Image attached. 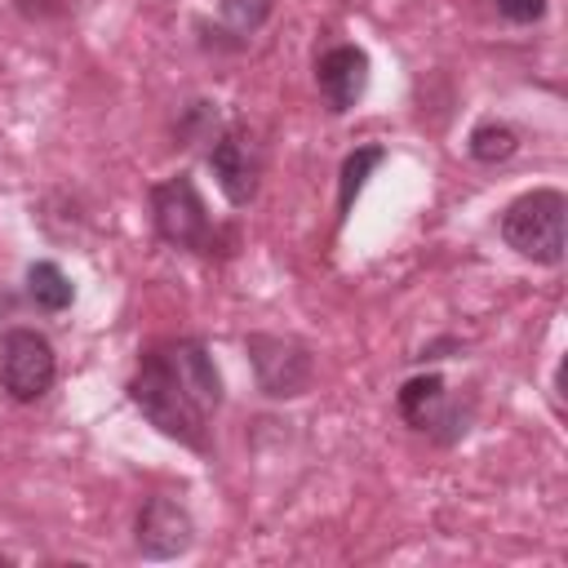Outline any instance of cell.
I'll return each mask as SVG.
<instances>
[{"instance_id": "6da1fadb", "label": "cell", "mask_w": 568, "mask_h": 568, "mask_svg": "<svg viewBox=\"0 0 568 568\" xmlns=\"http://www.w3.org/2000/svg\"><path fill=\"white\" fill-rule=\"evenodd\" d=\"M129 395H133V404L142 408V417H146L155 430H164L169 439H178V444H186V448H204L209 413L178 386V377L169 373L160 346L142 359L138 377L129 382Z\"/></svg>"}, {"instance_id": "7a4b0ae2", "label": "cell", "mask_w": 568, "mask_h": 568, "mask_svg": "<svg viewBox=\"0 0 568 568\" xmlns=\"http://www.w3.org/2000/svg\"><path fill=\"white\" fill-rule=\"evenodd\" d=\"M564 226H568V200L550 186L519 195L506 217H501V240L519 253L532 257L541 266H559L564 262Z\"/></svg>"}, {"instance_id": "3957f363", "label": "cell", "mask_w": 568, "mask_h": 568, "mask_svg": "<svg viewBox=\"0 0 568 568\" xmlns=\"http://www.w3.org/2000/svg\"><path fill=\"white\" fill-rule=\"evenodd\" d=\"M151 213H155V231L173 244V248H195V253H209L213 244V222H209V209L195 191V182L186 173L160 182L151 191Z\"/></svg>"}, {"instance_id": "277c9868", "label": "cell", "mask_w": 568, "mask_h": 568, "mask_svg": "<svg viewBox=\"0 0 568 568\" xmlns=\"http://www.w3.org/2000/svg\"><path fill=\"white\" fill-rule=\"evenodd\" d=\"M53 346L44 333L36 328H9L4 342H0V386L18 399V404H31L40 399L49 386H53Z\"/></svg>"}, {"instance_id": "5b68a950", "label": "cell", "mask_w": 568, "mask_h": 568, "mask_svg": "<svg viewBox=\"0 0 568 568\" xmlns=\"http://www.w3.org/2000/svg\"><path fill=\"white\" fill-rule=\"evenodd\" d=\"M248 359H253V373H257V386L262 395L271 399H293L311 386V351L293 337H271V333H253L248 342Z\"/></svg>"}, {"instance_id": "8992f818", "label": "cell", "mask_w": 568, "mask_h": 568, "mask_svg": "<svg viewBox=\"0 0 568 568\" xmlns=\"http://www.w3.org/2000/svg\"><path fill=\"white\" fill-rule=\"evenodd\" d=\"M209 169H213L222 195H226L235 209H244V204L257 195V146H253V138H248L244 129H226V133L213 142Z\"/></svg>"}, {"instance_id": "52a82bcc", "label": "cell", "mask_w": 568, "mask_h": 568, "mask_svg": "<svg viewBox=\"0 0 568 568\" xmlns=\"http://www.w3.org/2000/svg\"><path fill=\"white\" fill-rule=\"evenodd\" d=\"M195 537V524L182 501L173 497H151L138 515V550L146 559H178Z\"/></svg>"}, {"instance_id": "ba28073f", "label": "cell", "mask_w": 568, "mask_h": 568, "mask_svg": "<svg viewBox=\"0 0 568 568\" xmlns=\"http://www.w3.org/2000/svg\"><path fill=\"white\" fill-rule=\"evenodd\" d=\"M315 80H320V93H324L328 111L342 115V111H351V106L364 98V89H368V53L355 49V44H337V49H328V53L320 58Z\"/></svg>"}, {"instance_id": "9c48e42d", "label": "cell", "mask_w": 568, "mask_h": 568, "mask_svg": "<svg viewBox=\"0 0 568 568\" xmlns=\"http://www.w3.org/2000/svg\"><path fill=\"white\" fill-rule=\"evenodd\" d=\"M160 355H164L169 373L178 377V386L213 417V413L222 408V377H217V368H213V355H209L200 342H191V337L160 346Z\"/></svg>"}, {"instance_id": "30bf717a", "label": "cell", "mask_w": 568, "mask_h": 568, "mask_svg": "<svg viewBox=\"0 0 568 568\" xmlns=\"http://www.w3.org/2000/svg\"><path fill=\"white\" fill-rule=\"evenodd\" d=\"M399 413H404L413 426H422V430L439 426V413H444V377L426 373V377L404 382V390H399Z\"/></svg>"}, {"instance_id": "8fae6325", "label": "cell", "mask_w": 568, "mask_h": 568, "mask_svg": "<svg viewBox=\"0 0 568 568\" xmlns=\"http://www.w3.org/2000/svg\"><path fill=\"white\" fill-rule=\"evenodd\" d=\"M27 293L40 311H67L71 306V280L53 262H31L27 266Z\"/></svg>"}, {"instance_id": "7c38bea8", "label": "cell", "mask_w": 568, "mask_h": 568, "mask_svg": "<svg viewBox=\"0 0 568 568\" xmlns=\"http://www.w3.org/2000/svg\"><path fill=\"white\" fill-rule=\"evenodd\" d=\"M382 160H386V151H382V146H359V151H351V155L342 160V178H337V209H342V217L351 213L355 195L364 191L368 173H373Z\"/></svg>"}, {"instance_id": "4fadbf2b", "label": "cell", "mask_w": 568, "mask_h": 568, "mask_svg": "<svg viewBox=\"0 0 568 568\" xmlns=\"http://www.w3.org/2000/svg\"><path fill=\"white\" fill-rule=\"evenodd\" d=\"M470 155L479 160V164H501V160H510L515 155V146H519V138H515V129L510 124H497V120H488V124H475L470 129Z\"/></svg>"}, {"instance_id": "5bb4252c", "label": "cell", "mask_w": 568, "mask_h": 568, "mask_svg": "<svg viewBox=\"0 0 568 568\" xmlns=\"http://www.w3.org/2000/svg\"><path fill=\"white\" fill-rule=\"evenodd\" d=\"M222 18H226L231 31L253 36L271 18V0H222Z\"/></svg>"}, {"instance_id": "9a60e30c", "label": "cell", "mask_w": 568, "mask_h": 568, "mask_svg": "<svg viewBox=\"0 0 568 568\" xmlns=\"http://www.w3.org/2000/svg\"><path fill=\"white\" fill-rule=\"evenodd\" d=\"M493 4L510 22H541V13H546V0H493Z\"/></svg>"}]
</instances>
